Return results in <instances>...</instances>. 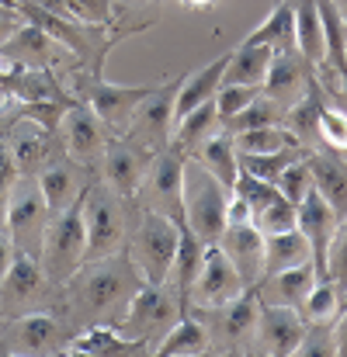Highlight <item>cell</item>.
Wrapping results in <instances>:
<instances>
[{
	"label": "cell",
	"mask_w": 347,
	"mask_h": 357,
	"mask_svg": "<svg viewBox=\"0 0 347 357\" xmlns=\"http://www.w3.org/2000/svg\"><path fill=\"white\" fill-rule=\"evenodd\" d=\"M139 284L142 278L125 250L101 260H84L80 271L63 284V316L73 326H94V323L115 326Z\"/></svg>",
	"instance_id": "6da1fadb"
},
{
	"label": "cell",
	"mask_w": 347,
	"mask_h": 357,
	"mask_svg": "<svg viewBox=\"0 0 347 357\" xmlns=\"http://www.w3.org/2000/svg\"><path fill=\"white\" fill-rule=\"evenodd\" d=\"M128 205L132 198L118 195L112 184H105L98 174L94 181L87 184L84 191V202H80V212H84V260H101V257H112L125 250V239H128Z\"/></svg>",
	"instance_id": "7a4b0ae2"
},
{
	"label": "cell",
	"mask_w": 347,
	"mask_h": 357,
	"mask_svg": "<svg viewBox=\"0 0 347 357\" xmlns=\"http://www.w3.org/2000/svg\"><path fill=\"white\" fill-rule=\"evenodd\" d=\"M184 312H188V302L181 298V291L170 281L167 284H146L142 281L135 288V295L128 298V305H125V312L115 326L125 337L149 344V351H153Z\"/></svg>",
	"instance_id": "3957f363"
},
{
	"label": "cell",
	"mask_w": 347,
	"mask_h": 357,
	"mask_svg": "<svg viewBox=\"0 0 347 357\" xmlns=\"http://www.w3.org/2000/svg\"><path fill=\"white\" fill-rule=\"evenodd\" d=\"M177 239H181V226L174 219L139 208V222L125 239V253L146 284H167L174 253H177Z\"/></svg>",
	"instance_id": "277c9868"
},
{
	"label": "cell",
	"mask_w": 347,
	"mask_h": 357,
	"mask_svg": "<svg viewBox=\"0 0 347 357\" xmlns=\"http://www.w3.org/2000/svg\"><path fill=\"white\" fill-rule=\"evenodd\" d=\"M226 202H230V188H223L212 170H205L195 156H188L184 160V226L205 246L219 243L226 229Z\"/></svg>",
	"instance_id": "5b68a950"
},
{
	"label": "cell",
	"mask_w": 347,
	"mask_h": 357,
	"mask_svg": "<svg viewBox=\"0 0 347 357\" xmlns=\"http://www.w3.org/2000/svg\"><path fill=\"white\" fill-rule=\"evenodd\" d=\"M24 312H63V288L42 274L35 257L14 253V264L0 281V319Z\"/></svg>",
	"instance_id": "8992f818"
},
{
	"label": "cell",
	"mask_w": 347,
	"mask_h": 357,
	"mask_svg": "<svg viewBox=\"0 0 347 357\" xmlns=\"http://www.w3.org/2000/svg\"><path fill=\"white\" fill-rule=\"evenodd\" d=\"M198 316L209 330V351L216 354H253V333H257V312L260 295L257 288H246L232 302L219 309H188Z\"/></svg>",
	"instance_id": "52a82bcc"
},
{
	"label": "cell",
	"mask_w": 347,
	"mask_h": 357,
	"mask_svg": "<svg viewBox=\"0 0 347 357\" xmlns=\"http://www.w3.org/2000/svg\"><path fill=\"white\" fill-rule=\"evenodd\" d=\"M84 202V195H80ZM80 202H73L66 212L52 215L49 219V229H45V239H42V253H38V267L42 274L52 281V284H66L80 264H84V246H87V236H84V212H80Z\"/></svg>",
	"instance_id": "ba28073f"
},
{
	"label": "cell",
	"mask_w": 347,
	"mask_h": 357,
	"mask_svg": "<svg viewBox=\"0 0 347 357\" xmlns=\"http://www.w3.org/2000/svg\"><path fill=\"white\" fill-rule=\"evenodd\" d=\"M73 333L77 330L63 312H24V316L3 319L0 354H63Z\"/></svg>",
	"instance_id": "9c48e42d"
},
{
	"label": "cell",
	"mask_w": 347,
	"mask_h": 357,
	"mask_svg": "<svg viewBox=\"0 0 347 357\" xmlns=\"http://www.w3.org/2000/svg\"><path fill=\"white\" fill-rule=\"evenodd\" d=\"M184 153H177L174 146L160 149L146 170V177L135 188V205L160 212L167 219H174L177 226H184Z\"/></svg>",
	"instance_id": "30bf717a"
},
{
	"label": "cell",
	"mask_w": 347,
	"mask_h": 357,
	"mask_svg": "<svg viewBox=\"0 0 347 357\" xmlns=\"http://www.w3.org/2000/svg\"><path fill=\"white\" fill-rule=\"evenodd\" d=\"M49 219L52 215H49V205L42 198L38 181L35 177H17V184L10 191V202H7V222H3V233L10 236L14 250L38 260Z\"/></svg>",
	"instance_id": "8fae6325"
},
{
	"label": "cell",
	"mask_w": 347,
	"mask_h": 357,
	"mask_svg": "<svg viewBox=\"0 0 347 357\" xmlns=\"http://www.w3.org/2000/svg\"><path fill=\"white\" fill-rule=\"evenodd\" d=\"M184 73H188V70H184ZM184 73H177V77L156 84V87L142 98V105L135 108V115H132L128 128H125V135H128L132 142H139L142 149H149V153H160V149L170 146V135H174V125H177L174 105H177V91H181V84H184Z\"/></svg>",
	"instance_id": "7c38bea8"
},
{
	"label": "cell",
	"mask_w": 347,
	"mask_h": 357,
	"mask_svg": "<svg viewBox=\"0 0 347 357\" xmlns=\"http://www.w3.org/2000/svg\"><path fill=\"white\" fill-rule=\"evenodd\" d=\"M156 84H142V87H125V84H112L101 80L98 73H84L77 77V94L84 98V105L101 119L108 128V135H125L128 121L135 115V108L142 105V98L153 91Z\"/></svg>",
	"instance_id": "4fadbf2b"
},
{
	"label": "cell",
	"mask_w": 347,
	"mask_h": 357,
	"mask_svg": "<svg viewBox=\"0 0 347 357\" xmlns=\"http://www.w3.org/2000/svg\"><path fill=\"white\" fill-rule=\"evenodd\" d=\"M243 291H246V284H243L239 271L230 264V257L216 243L205 246L198 278H195V284L188 291V309H219V305L232 302Z\"/></svg>",
	"instance_id": "5bb4252c"
},
{
	"label": "cell",
	"mask_w": 347,
	"mask_h": 357,
	"mask_svg": "<svg viewBox=\"0 0 347 357\" xmlns=\"http://www.w3.org/2000/svg\"><path fill=\"white\" fill-rule=\"evenodd\" d=\"M153 156H156V153L142 149V146L132 142L128 135H108L105 153H101V160L94 163V174H98L105 184H112L118 195L135 198V188H139V181L146 177Z\"/></svg>",
	"instance_id": "9a60e30c"
},
{
	"label": "cell",
	"mask_w": 347,
	"mask_h": 357,
	"mask_svg": "<svg viewBox=\"0 0 347 357\" xmlns=\"http://www.w3.org/2000/svg\"><path fill=\"white\" fill-rule=\"evenodd\" d=\"M0 128H3L0 135H3V142H7V149H10V156H14L21 177H35V174L63 149L59 132H49V128L21 119V115H14L10 121H3Z\"/></svg>",
	"instance_id": "2e32d148"
},
{
	"label": "cell",
	"mask_w": 347,
	"mask_h": 357,
	"mask_svg": "<svg viewBox=\"0 0 347 357\" xmlns=\"http://www.w3.org/2000/svg\"><path fill=\"white\" fill-rule=\"evenodd\" d=\"M38 188H42V198L49 205V215H59L66 212L73 202H80V195L87 191V184L94 181V167H84L77 163L73 156H66V149H59L38 174H35Z\"/></svg>",
	"instance_id": "e0dca14e"
},
{
	"label": "cell",
	"mask_w": 347,
	"mask_h": 357,
	"mask_svg": "<svg viewBox=\"0 0 347 357\" xmlns=\"http://www.w3.org/2000/svg\"><path fill=\"white\" fill-rule=\"evenodd\" d=\"M316 77V66L292 45V49H281L271 56V66H267V77H264V94L278 105V108H292L313 84Z\"/></svg>",
	"instance_id": "ac0fdd59"
},
{
	"label": "cell",
	"mask_w": 347,
	"mask_h": 357,
	"mask_svg": "<svg viewBox=\"0 0 347 357\" xmlns=\"http://www.w3.org/2000/svg\"><path fill=\"white\" fill-rule=\"evenodd\" d=\"M302 312L288 309V305H274L260 298V312H257V333H253V354H274L288 357L295 351L299 337H302Z\"/></svg>",
	"instance_id": "d6986e66"
},
{
	"label": "cell",
	"mask_w": 347,
	"mask_h": 357,
	"mask_svg": "<svg viewBox=\"0 0 347 357\" xmlns=\"http://www.w3.org/2000/svg\"><path fill=\"white\" fill-rule=\"evenodd\" d=\"M59 142L66 149V156H73L77 163L84 167H94L105 153V142H108V128L101 125V119L87 108V105H73L63 121H59Z\"/></svg>",
	"instance_id": "ffe728a7"
},
{
	"label": "cell",
	"mask_w": 347,
	"mask_h": 357,
	"mask_svg": "<svg viewBox=\"0 0 347 357\" xmlns=\"http://www.w3.org/2000/svg\"><path fill=\"white\" fill-rule=\"evenodd\" d=\"M337 222H341V215L330 208V202L316 188H309L306 198L295 205V229L309 239L313 264H316L320 274H327V250H330V239L337 233Z\"/></svg>",
	"instance_id": "44dd1931"
},
{
	"label": "cell",
	"mask_w": 347,
	"mask_h": 357,
	"mask_svg": "<svg viewBox=\"0 0 347 357\" xmlns=\"http://www.w3.org/2000/svg\"><path fill=\"white\" fill-rule=\"evenodd\" d=\"M216 246L230 257V264L239 271V278H243L246 288H253L264 278V233L253 222L226 226Z\"/></svg>",
	"instance_id": "7402d4cb"
},
{
	"label": "cell",
	"mask_w": 347,
	"mask_h": 357,
	"mask_svg": "<svg viewBox=\"0 0 347 357\" xmlns=\"http://www.w3.org/2000/svg\"><path fill=\"white\" fill-rule=\"evenodd\" d=\"M63 354H87V357H139V354H153L149 344L125 337L118 326L112 323H94V326H80Z\"/></svg>",
	"instance_id": "603a6c76"
},
{
	"label": "cell",
	"mask_w": 347,
	"mask_h": 357,
	"mask_svg": "<svg viewBox=\"0 0 347 357\" xmlns=\"http://www.w3.org/2000/svg\"><path fill=\"white\" fill-rule=\"evenodd\" d=\"M320 271L313 260L299 264V267H288V271H278V274H264L253 288L264 302H274V305H288V309H302L306 295L313 291Z\"/></svg>",
	"instance_id": "cb8c5ba5"
},
{
	"label": "cell",
	"mask_w": 347,
	"mask_h": 357,
	"mask_svg": "<svg viewBox=\"0 0 347 357\" xmlns=\"http://www.w3.org/2000/svg\"><path fill=\"white\" fill-rule=\"evenodd\" d=\"M56 38L45 31V28H38V24H31V21H24L3 45H0V52L14 63V66H56Z\"/></svg>",
	"instance_id": "d4e9b609"
},
{
	"label": "cell",
	"mask_w": 347,
	"mask_h": 357,
	"mask_svg": "<svg viewBox=\"0 0 347 357\" xmlns=\"http://www.w3.org/2000/svg\"><path fill=\"white\" fill-rule=\"evenodd\" d=\"M330 105V98H327V91L320 87V80L313 77V84H309V91L285 112V128L295 135V142L299 146H306V149H320V115H323V108Z\"/></svg>",
	"instance_id": "484cf974"
},
{
	"label": "cell",
	"mask_w": 347,
	"mask_h": 357,
	"mask_svg": "<svg viewBox=\"0 0 347 357\" xmlns=\"http://www.w3.org/2000/svg\"><path fill=\"white\" fill-rule=\"evenodd\" d=\"M309 163V174H313V188L330 202V208L344 219L347 215V160L337 153H327V149H316L306 156Z\"/></svg>",
	"instance_id": "4316f807"
},
{
	"label": "cell",
	"mask_w": 347,
	"mask_h": 357,
	"mask_svg": "<svg viewBox=\"0 0 347 357\" xmlns=\"http://www.w3.org/2000/svg\"><path fill=\"white\" fill-rule=\"evenodd\" d=\"M226 63H230V52H223L219 59L205 63L202 70H188V73H184V84H181V91H177V105H174L177 119H184L191 108H198V105H205V101L216 98V91L223 87Z\"/></svg>",
	"instance_id": "83f0119b"
},
{
	"label": "cell",
	"mask_w": 347,
	"mask_h": 357,
	"mask_svg": "<svg viewBox=\"0 0 347 357\" xmlns=\"http://www.w3.org/2000/svg\"><path fill=\"white\" fill-rule=\"evenodd\" d=\"M216 132H219V108H216V98H212V101L191 108L184 119H177L174 135H170V146H174L177 153H184V156H195L198 146H202L209 135H216Z\"/></svg>",
	"instance_id": "f1b7e54d"
},
{
	"label": "cell",
	"mask_w": 347,
	"mask_h": 357,
	"mask_svg": "<svg viewBox=\"0 0 347 357\" xmlns=\"http://www.w3.org/2000/svg\"><path fill=\"white\" fill-rule=\"evenodd\" d=\"M153 354H160V357H198V354H209V330H205V323H202L198 316L184 312V316L170 326V333L153 347Z\"/></svg>",
	"instance_id": "f546056e"
},
{
	"label": "cell",
	"mask_w": 347,
	"mask_h": 357,
	"mask_svg": "<svg viewBox=\"0 0 347 357\" xmlns=\"http://www.w3.org/2000/svg\"><path fill=\"white\" fill-rule=\"evenodd\" d=\"M313 260L309 239L299 229H281V233H267L264 236V274H278L288 267H299Z\"/></svg>",
	"instance_id": "4dcf8cb0"
},
{
	"label": "cell",
	"mask_w": 347,
	"mask_h": 357,
	"mask_svg": "<svg viewBox=\"0 0 347 357\" xmlns=\"http://www.w3.org/2000/svg\"><path fill=\"white\" fill-rule=\"evenodd\" d=\"M243 45H271L274 52L295 45V7L292 0H281L271 7V14L243 38Z\"/></svg>",
	"instance_id": "1f68e13d"
},
{
	"label": "cell",
	"mask_w": 347,
	"mask_h": 357,
	"mask_svg": "<svg viewBox=\"0 0 347 357\" xmlns=\"http://www.w3.org/2000/svg\"><path fill=\"white\" fill-rule=\"evenodd\" d=\"M292 7H295V49L316 70L327 66V45H323V24H320L316 0H292Z\"/></svg>",
	"instance_id": "d6a6232c"
},
{
	"label": "cell",
	"mask_w": 347,
	"mask_h": 357,
	"mask_svg": "<svg viewBox=\"0 0 347 357\" xmlns=\"http://www.w3.org/2000/svg\"><path fill=\"white\" fill-rule=\"evenodd\" d=\"M195 160L205 167V170H212L216 177H219V184L223 188H230L236 184V174H239V153H236V142H232L230 132H216V135H209L202 146H198V153H195Z\"/></svg>",
	"instance_id": "836d02e7"
},
{
	"label": "cell",
	"mask_w": 347,
	"mask_h": 357,
	"mask_svg": "<svg viewBox=\"0 0 347 357\" xmlns=\"http://www.w3.org/2000/svg\"><path fill=\"white\" fill-rule=\"evenodd\" d=\"M274 49L271 45H236L230 49V63L223 73V84H264Z\"/></svg>",
	"instance_id": "e575fe53"
},
{
	"label": "cell",
	"mask_w": 347,
	"mask_h": 357,
	"mask_svg": "<svg viewBox=\"0 0 347 357\" xmlns=\"http://www.w3.org/2000/svg\"><path fill=\"white\" fill-rule=\"evenodd\" d=\"M202 257H205V243L195 236L188 226H181V239H177V253H174V267H170V284L181 291V298L188 302V291L198 278V267H202Z\"/></svg>",
	"instance_id": "d590c367"
},
{
	"label": "cell",
	"mask_w": 347,
	"mask_h": 357,
	"mask_svg": "<svg viewBox=\"0 0 347 357\" xmlns=\"http://www.w3.org/2000/svg\"><path fill=\"white\" fill-rule=\"evenodd\" d=\"M320 24H323V45H327V66L334 73H347V24L334 0H316Z\"/></svg>",
	"instance_id": "8d00e7d4"
},
{
	"label": "cell",
	"mask_w": 347,
	"mask_h": 357,
	"mask_svg": "<svg viewBox=\"0 0 347 357\" xmlns=\"http://www.w3.org/2000/svg\"><path fill=\"white\" fill-rule=\"evenodd\" d=\"M341 309H344V295H341L337 281H334L330 274H320L299 312H302L306 323H334Z\"/></svg>",
	"instance_id": "74e56055"
},
{
	"label": "cell",
	"mask_w": 347,
	"mask_h": 357,
	"mask_svg": "<svg viewBox=\"0 0 347 357\" xmlns=\"http://www.w3.org/2000/svg\"><path fill=\"white\" fill-rule=\"evenodd\" d=\"M239 156H260V153H278L285 146H295V135L285 125H264V128H246L232 135Z\"/></svg>",
	"instance_id": "f35d334b"
},
{
	"label": "cell",
	"mask_w": 347,
	"mask_h": 357,
	"mask_svg": "<svg viewBox=\"0 0 347 357\" xmlns=\"http://www.w3.org/2000/svg\"><path fill=\"white\" fill-rule=\"evenodd\" d=\"M285 121V108H278L267 94H260V98H253L239 115H232L230 121H223V132H246V128H264V125H281Z\"/></svg>",
	"instance_id": "ab89813d"
},
{
	"label": "cell",
	"mask_w": 347,
	"mask_h": 357,
	"mask_svg": "<svg viewBox=\"0 0 347 357\" xmlns=\"http://www.w3.org/2000/svg\"><path fill=\"white\" fill-rule=\"evenodd\" d=\"M73 105H77V98H45V101H17L14 115H21V119L35 121V125L49 128V132H59V121H63V115H66V112H70Z\"/></svg>",
	"instance_id": "60d3db41"
},
{
	"label": "cell",
	"mask_w": 347,
	"mask_h": 357,
	"mask_svg": "<svg viewBox=\"0 0 347 357\" xmlns=\"http://www.w3.org/2000/svg\"><path fill=\"white\" fill-rule=\"evenodd\" d=\"M232 191L250 205V212H253V215H257L260 208H267L271 202H278V198H281V191H278V184H274V181H264V177L246 174V170H239V174H236Z\"/></svg>",
	"instance_id": "b9f144b4"
},
{
	"label": "cell",
	"mask_w": 347,
	"mask_h": 357,
	"mask_svg": "<svg viewBox=\"0 0 347 357\" xmlns=\"http://www.w3.org/2000/svg\"><path fill=\"white\" fill-rule=\"evenodd\" d=\"M320 149L337 153V156L347 160V112L334 101L320 115Z\"/></svg>",
	"instance_id": "7bdbcfd3"
},
{
	"label": "cell",
	"mask_w": 347,
	"mask_h": 357,
	"mask_svg": "<svg viewBox=\"0 0 347 357\" xmlns=\"http://www.w3.org/2000/svg\"><path fill=\"white\" fill-rule=\"evenodd\" d=\"M295 357H334L337 340H334V323H306L302 337L295 344Z\"/></svg>",
	"instance_id": "ee69618b"
},
{
	"label": "cell",
	"mask_w": 347,
	"mask_h": 357,
	"mask_svg": "<svg viewBox=\"0 0 347 357\" xmlns=\"http://www.w3.org/2000/svg\"><path fill=\"white\" fill-rule=\"evenodd\" d=\"M264 94V84H223L216 91V108H219V125L230 121L232 115H239L253 98Z\"/></svg>",
	"instance_id": "f6af8a7d"
},
{
	"label": "cell",
	"mask_w": 347,
	"mask_h": 357,
	"mask_svg": "<svg viewBox=\"0 0 347 357\" xmlns=\"http://www.w3.org/2000/svg\"><path fill=\"white\" fill-rule=\"evenodd\" d=\"M278 191H281V198L285 202H292V205H299L302 198H306V191L313 188V174H309V163H306V156L302 160H295L292 167H285L281 174H278Z\"/></svg>",
	"instance_id": "bcb514c9"
},
{
	"label": "cell",
	"mask_w": 347,
	"mask_h": 357,
	"mask_svg": "<svg viewBox=\"0 0 347 357\" xmlns=\"http://www.w3.org/2000/svg\"><path fill=\"white\" fill-rule=\"evenodd\" d=\"M253 226L267 236V233H281V229H295V205L292 202H285V198H278V202H271L267 208H260L257 215H253Z\"/></svg>",
	"instance_id": "7dc6e473"
},
{
	"label": "cell",
	"mask_w": 347,
	"mask_h": 357,
	"mask_svg": "<svg viewBox=\"0 0 347 357\" xmlns=\"http://www.w3.org/2000/svg\"><path fill=\"white\" fill-rule=\"evenodd\" d=\"M327 274L337 281L341 295L347 291V215L337 222V233L330 239V250H327Z\"/></svg>",
	"instance_id": "c3c4849f"
},
{
	"label": "cell",
	"mask_w": 347,
	"mask_h": 357,
	"mask_svg": "<svg viewBox=\"0 0 347 357\" xmlns=\"http://www.w3.org/2000/svg\"><path fill=\"white\" fill-rule=\"evenodd\" d=\"M17 177H21L17 163H14V156H10L3 135H0V233H3V222H7V202H10V191H14Z\"/></svg>",
	"instance_id": "681fc988"
},
{
	"label": "cell",
	"mask_w": 347,
	"mask_h": 357,
	"mask_svg": "<svg viewBox=\"0 0 347 357\" xmlns=\"http://www.w3.org/2000/svg\"><path fill=\"white\" fill-rule=\"evenodd\" d=\"M77 21L87 24H112L115 21V0H66Z\"/></svg>",
	"instance_id": "f907efd6"
},
{
	"label": "cell",
	"mask_w": 347,
	"mask_h": 357,
	"mask_svg": "<svg viewBox=\"0 0 347 357\" xmlns=\"http://www.w3.org/2000/svg\"><path fill=\"white\" fill-rule=\"evenodd\" d=\"M243 222H253V212H250V205L230 191V202H226V226H243Z\"/></svg>",
	"instance_id": "816d5d0a"
},
{
	"label": "cell",
	"mask_w": 347,
	"mask_h": 357,
	"mask_svg": "<svg viewBox=\"0 0 347 357\" xmlns=\"http://www.w3.org/2000/svg\"><path fill=\"white\" fill-rule=\"evenodd\" d=\"M21 24H24V14H21L17 7H7V10H0V45H3V42H7V38H10L17 28H21Z\"/></svg>",
	"instance_id": "f5cc1de1"
},
{
	"label": "cell",
	"mask_w": 347,
	"mask_h": 357,
	"mask_svg": "<svg viewBox=\"0 0 347 357\" xmlns=\"http://www.w3.org/2000/svg\"><path fill=\"white\" fill-rule=\"evenodd\" d=\"M334 340H337V354L347 357V305L337 312V319H334Z\"/></svg>",
	"instance_id": "db71d44e"
},
{
	"label": "cell",
	"mask_w": 347,
	"mask_h": 357,
	"mask_svg": "<svg viewBox=\"0 0 347 357\" xmlns=\"http://www.w3.org/2000/svg\"><path fill=\"white\" fill-rule=\"evenodd\" d=\"M14 243H10V236L7 233H0V281H3V274H7V267L14 264Z\"/></svg>",
	"instance_id": "11a10c76"
},
{
	"label": "cell",
	"mask_w": 347,
	"mask_h": 357,
	"mask_svg": "<svg viewBox=\"0 0 347 357\" xmlns=\"http://www.w3.org/2000/svg\"><path fill=\"white\" fill-rule=\"evenodd\" d=\"M177 3H181L184 10H212L219 0H177Z\"/></svg>",
	"instance_id": "9f6ffc18"
},
{
	"label": "cell",
	"mask_w": 347,
	"mask_h": 357,
	"mask_svg": "<svg viewBox=\"0 0 347 357\" xmlns=\"http://www.w3.org/2000/svg\"><path fill=\"white\" fill-rule=\"evenodd\" d=\"M334 105H341V108L347 112V73H341V94H337V101H334Z\"/></svg>",
	"instance_id": "6f0895ef"
},
{
	"label": "cell",
	"mask_w": 347,
	"mask_h": 357,
	"mask_svg": "<svg viewBox=\"0 0 347 357\" xmlns=\"http://www.w3.org/2000/svg\"><path fill=\"white\" fill-rule=\"evenodd\" d=\"M334 7L341 10V17H344V24H347V0H334Z\"/></svg>",
	"instance_id": "680465c9"
},
{
	"label": "cell",
	"mask_w": 347,
	"mask_h": 357,
	"mask_svg": "<svg viewBox=\"0 0 347 357\" xmlns=\"http://www.w3.org/2000/svg\"><path fill=\"white\" fill-rule=\"evenodd\" d=\"M344 305H347V291H344Z\"/></svg>",
	"instance_id": "91938a15"
},
{
	"label": "cell",
	"mask_w": 347,
	"mask_h": 357,
	"mask_svg": "<svg viewBox=\"0 0 347 357\" xmlns=\"http://www.w3.org/2000/svg\"><path fill=\"white\" fill-rule=\"evenodd\" d=\"M10 3H14V7H17V0H10Z\"/></svg>",
	"instance_id": "94428289"
}]
</instances>
